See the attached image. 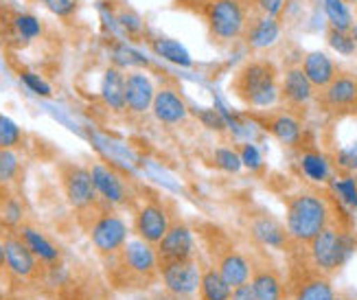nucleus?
Instances as JSON below:
<instances>
[{
    "label": "nucleus",
    "mask_w": 357,
    "mask_h": 300,
    "mask_svg": "<svg viewBox=\"0 0 357 300\" xmlns=\"http://www.w3.org/2000/svg\"><path fill=\"white\" fill-rule=\"evenodd\" d=\"M335 224V213L331 200L316 191V188H305V191L291 193L285 202V230L291 243L307 246L316 237Z\"/></svg>",
    "instance_id": "nucleus-1"
},
{
    "label": "nucleus",
    "mask_w": 357,
    "mask_h": 300,
    "mask_svg": "<svg viewBox=\"0 0 357 300\" xmlns=\"http://www.w3.org/2000/svg\"><path fill=\"white\" fill-rule=\"evenodd\" d=\"M232 94L252 110H266L281 101V82L278 70L268 59H250L245 61L230 82Z\"/></svg>",
    "instance_id": "nucleus-2"
},
{
    "label": "nucleus",
    "mask_w": 357,
    "mask_h": 300,
    "mask_svg": "<svg viewBox=\"0 0 357 300\" xmlns=\"http://www.w3.org/2000/svg\"><path fill=\"white\" fill-rule=\"evenodd\" d=\"M307 265L318 274L333 276L347 265L351 252L355 250V239L347 228L337 222L324 228L312 243H307Z\"/></svg>",
    "instance_id": "nucleus-3"
},
{
    "label": "nucleus",
    "mask_w": 357,
    "mask_h": 300,
    "mask_svg": "<svg viewBox=\"0 0 357 300\" xmlns=\"http://www.w3.org/2000/svg\"><path fill=\"white\" fill-rule=\"evenodd\" d=\"M208 36L217 44H230L243 38L248 9L241 0H199Z\"/></svg>",
    "instance_id": "nucleus-4"
},
{
    "label": "nucleus",
    "mask_w": 357,
    "mask_h": 300,
    "mask_svg": "<svg viewBox=\"0 0 357 300\" xmlns=\"http://www.w3.org/2000/svg\"><path fill=\"white\" fill-rule=\"evenodd\" d=\"M88 237L101 257H116L130 241V226L116 211H101L88 224Z\"/></svg>",
    "instance_id": "nucleus-5"
},
{
    "label": "nucleus",
    "mask_w": 357,
    "mask_h": 300,
    "mask_svg": "<svg viewBox=\"0 0 357 300\" xmlns=\"http://www.w3.org/2000/svg\"><path fill=\"white\" fill-rule=\"evenodd\" d=\"M316 101L327 114H353L357 110V77L349 70H337L331 84L316 92Z\"/></svg>",
    "instance_id": "nucleus-6"
},
{
    "label": "nucleus",
    "mask_w": 357,
    "mask_h": 300,
    "mask_svg": "<svg viewBox=\"0 0 357 300\" xmlns=\"http://www.w3.org/2000/svg\"><path fill=\"white\" fill-rule=\"evenodd\" d=\"M116 261L121 265V272L132 280L147 283L158 276V255L156 248L145 243L143 239H130L123 250L116 255Z\"/></svg>",
    "instance_id": "nucleus-7"
},
{
    "label": "nucleus",
    "mask_w": 357,
    "mask_h": 300,
    "mask_svg": "<svg viewBox=\"0 0 357 300\" xmlns=\"http://www.w3.org/2000/svg\"><path fill=\"white\" fill-rule=\"evenodd\" d=\"M199 276H202V267L197 265V259L165 263L158 267V278L162 283V287L167 290L169 296H174L178 300L197 298Z\"/></svg>",
    "instance_id": "nucleus-8"
},
{
    "label": "nucleus",
    "mask_w": 357,
    "mask_h": 300,
    "mask_svg": "<svg viewBox=\"0 0 357 300\" xmlns=\"http://www.w3.org/2000/svg\"><path fill=\"white\" fill-rule=\"evenodd\" d=\"M61 186H64V195L68 204L79 213H90L97 209L99 195L92 184L90 171L79 165H66L61 169Z\"/></svg>",
    "instance_id": "nucleus-9"
},
{
    "label": "nucleus",
    "mask_w": 357,
    "mask_h": 300,
    "mask_svg": "<svg viewBox=\"0 0 357 300\" xmlns=\"http://www.w3.org/2000/svg\"><path fill=\"white\" fill-rule=\"evenodd\" d=\"M88 171H90L92 184H95V191L99 195V202L107 204V207H112V209L128 207L132 200V191L126 178H123L116 169H112L105 163H92Z\"/></svg>",
    "instance_id": "nucleus-10"
},
{
    "label": "nucleus",
    "mask_w": 357,
    "mask_h": 300,
    "mask_svg": "<svg viewBox=\"0 0 357 300\" xmlns=\"http://www.w3.org/2000/svg\"><path fill=\"white\" fill-rule=\"evenodd\" d=\"M197 252V243H195V234L193 228L178 219V222H172L167 234L160 239V243L156 246V255H158V263H176V261H189L195 259Z\"/></svg>",
    "instance_id": "nucleus-11"
},
{
    "label": "nucleus",
    "mask_w": 357,
    "mask_h": 300,
    "mask_svg": "<svg viewBox=\"0 0 357 300\" xmlns=\"http://www.w3.org/2000/svg\"><path fill=\"white\" fill-rule=\"evenodd\" d=\"M172 226V217L160 202L147 200L134 213V234L145 243L156 248Z\"/></svg>",
    "instance_id": "nucleus-12"
},
{
    "label": "nucleus",
    "mask_w": 357,
    "mask_h": 300,
    "mask_svg": "<svg viewBox=\"0 0 357 300\" xmlns=\"http://www.w3.org/2000/svg\"><path fill=\"white\" fill-rule=\"evenodd\" d=\"M151 114L158 123L167 125V128L182 125L191 117L189 105H186L184 97L180 94V90L172 84L160 86L156 90V97H153V105H151Z\"/></svg>",
    "instance_id": "nucleus-13"
},
{
    "label": "nucleus",
    "mask_w": 357,
    "mask_h": 300,
    "mask_svg": "<svg viewBox=\"0 0 357 300\" xmlns=\"http://www.w3.org/2000/svg\"><path fill=\"white\" fill-rule=\"evenodd\" d=\"M5 270L15 276V278H22V280H31L36 278L40 272V261L33 257L24 241L18 237V232H9L5 234Z\"/></svg>",
    "instance_id": "nucleus-14"
},
{
    "label": "nucleus",
    "mask_w": 357,
    "mask_h": 300,
    "mask_svg": "<svg viewBox=\"0 0 357 300\" xmlns=\"http://www.w3.org/2000/svg\"><path fill=\"white\" fill-rule=\"evenodd\" d=\"M213 265L220 270V274L226 278L230 287H239L250 283L255 272V263L250 261V257H245L235 246H224L217 250Z\"/></svg>",
    "instance_id": "nucleus-15"
},
{
    "label": "nucleus",
    "mask_w": 357,
    "mask_h": 300,
    "mask_svg": "<svg viewBox=\"0 0 357 300\" xmlns=\"http://www.w3.org/2000/svg\"><path fill=\"white\" fill-rule=\"evenodd\" d=\"M156 84L151 82V77L132 70L126 75V112L132 117H143L151 112L153 97H156Z\"/></svg>",
    "instance_id": "nucleus-16"
},
{
    "label": "nucleus",
    "mask_w": 357,
    "mask_h": 300,
    "mask_svg": "<svg viewBox=\"0 0 357 300\" xmlns=\"http://www.w3.org/2000/svg\"><path fill=\"white\" fill-rule=\"evenodd\" d=\"M316 99V88L307 79L301 66H289L281 77V101L287 110H301Z\"/></svg>",
    "instance_id": "nucleus-17"
},
{
    "label": "nucleus",
    "mask_w": 357,
    "mask_h": 300,
    "mask_svg": "<svg viewBox=\"0 0 357 300\" xmlns=\"http://www.w3.org/2000/svg\"><path fill=\"white\" fill-rule=\"evenodd\" d=\"M252 239L266 248L272 250H289L291 239L285 230V224H281L278 219H274L268 213H257L250 217V224H248Z\"/></svg>",
    "instance_id": "nucleus-18"
},
{
    "label": "nucleus",
    "mask_w": 357,
    "mask_h": 300,
    "mask_svg": "<svg viewBox=\"0 0 357 300\" xmlns=\"http://www.w3.org/2000/svg\"><path fill=\"white\" fill-rule=\"evenodd\" d=\"M250 285L255 290L257 300H285L289 296L287 280L274 265L263 263L255 265V272L250 278Z\"/></svg>",
    "instance_id": "nucleus-19"
},
{
    "label": "nucleus",
    "mask_w": 357,
    "mask_h": 300,
    "mask_svg": "<svg viewBox=\"0 0 357 300\" xmlns=\"http://www.w3.org/2000/svg\"><path fill=\"white\" fill-rule=\"evenodd\" d=\"M335 290L331 276L318 274L316 270H305L291 285V300H333Z\"/></svg>",
    "instance_id": "nucleus-20"
},
{
    "label": "nucleus",
    "mask_w": 357,
    "mask_h": 300,
    "mask_svg": "<svg viewBox=\"0 0 357 300\" xmlns=\"http://www.w3.org/2000/svg\"><path fill=\"white\" fill-rule=\"evenodd\" d=\"M101 101L114 114L126 112V73L119 66H107L101 77Z\"/></svg>",
    "instance_id": "nucleus-21"
},
{
    "label": "nucleus",
    "mask_w": 357,
    "mask_h": 300,
    "mask_svg": "<svg viewBox=\"0 0 357 300\" xmlns=\"http://www.w3.org/2000/svg\"><path fill=\"white\" fill-rule=\"evenodd\" d=\"M278 38H281V22H278V18H272V15H261V18L248 20V27L243 31L245 44L255 51L270 49Z\"/></svg>",
    "instance_id": "nucleus-22"
},
{
    "label": "nucleus",
    "mask_w": 357,
    "mask_h": 300,
    "mask_svg": "<svg viewBox=\"0 0 357 300\" xmlns=\"http://www.w3.org/2000/svg\"><path fill=\"white\" fill-rule=\"evenodd\" d=\"M15 232H18V237L24 241V246H26L31 252H33V257H36L42 265L51 267V265L59 263V257H61L59 248H57L42 230H38L36 226L22 224Z\"/></svg>",
    "instance_id": "nucleus-23"
},
{
    "label": "nucleus",
    "mask_w": 357,
    "mask_h": 300,
    "mask_svg": "<svg viewBox=\"0 0 357 300\" xmlns=\"http://www.w3.org/2000/svg\"><path fill=\"white\" fill-rule=\"evenodd\" d=\"M268 132L285 147H296L303 140V121L294 112H276L266 121Z\"/></svg>",
    "instance_id": "nucleus-24"
},
{
    "label": "nucleus",
    "mask_w": 357,
    "mask_h": 300,
    "mask_svg": "<svg viewBox=\"0 0 357 300\" xmlns=\"http://www.w3.org/2000/svg\"><path fill=\"white\" fill-rule=\"evenodd\" d=\"M303 73L307 75V79L312 82V86L318 90L327 88L331 84V79L337 75V66L333 64V59L322 53V51H312L303 57V64H301Z\"/></svg>",
    "instance_id": "nucleus-25"
},
{
    "label": "nucleus",
    "mask_w": 357,
    "mask_h": 300,
    "mask_svg": "<svg viewBox=\"0 0 357 300\" xmlns=\"http://www.w3.org/2000/svg\"><path fill=\"white\" fill-rule=\"evenodd\" d=\"M230 298H232V287L220 274V270H217L213 263L202 267L197 300H230Z\"/></svg>",
    "instance_id": "nucleus-26"
},
{
    "label": "nucleus",
    "mask_w": 357,
    "mask_h": 300,
    "mask_svg": "<svg viewBox=\"0 0 357 300\" xmlns=\"http://www.w3.org/2000/svg\"><path fill=\"white\" fill-rule=\"evenodd\" d=\"M149 49L153 51V55H158L160 59L169 61V64L180 66V68H193V57H191L189 49L182 46L178 40L165 38V36L151 38Z\"/></svg>",
    "instance_id": "nucleus-27"
},
{
    "label": "nucleus",
    "mask_w": 357,
    "mask_h": 300,
    "mask_svg": "<svg viewBox=\"0 0 357 300\" xmlns=\"http://www.w3.org/2000/svg\"><path fill=\"white\" fill-rule=\"evenodd\" d=\"M301 173L314 184H324L331 180V160L318 149H305L298 158Z\"/></svg>",
    "instance_id": "nucleus-28"
},
{
    "label": "nucleus",
    "mask_w": 357,
    "mask_h": 300,
    "mask_svg": "<svg viewBox=\"0 0 357 300\" xmlns=\"http://www.w3.org/2000/svg\"><path fill=\"white\" fill-rule=\"evenodd\" d=\"M331 193L344 209L357 211V178H353L351 173L331 180Z\"/></svg>",
    "instance_id": "nucleus-29"
},
{
    "label": "nucleus",
    "mask_w": 357,
    "mask_h": 300,
    "mask_svg": "<svg viewBox=\"0 0 357 300\" xmlns=\"http://www.w3.org/2000/svg\"><path fill=\"white\" fill-rule=\"evenodd\" d=\"M324 13H327V20L329 27L337 29V31H351L353 22V15L347 7L344 0H324Z\"/></svg>",
    "instance_id": "nucleus-30"
},
{
    "label": "nucleus",
    "mask_w": 357,
    "mask_h": 300,
    "mask_svg": "<svg viewBox=\"0 0 357 300\" xmlns=\"http://www.w3.org/2000/svg\"><path fill=\"white\" fill-rule=\"evenodd\" d=\"M13 27H15V36H18V44H26L31 40L40 38L42 33V24L36 15L31 13H20L15 11V18H13Z\"/></svg>",
    "instance_id": "nucleus-31"
},
{
    "label": "nucleus",
    "mask_w": 357,
    "mask_h": 300,
    "mask_svg": "<svg viewBox=\"0 0 357 300\" xmlns=\"http://www.w3.org/2000/svg\"><path fill=\"white\" fill-rule=\"evenodd\" d=\"M20 176V158L15 149H0V186H11Z\"/></svg>",
    "instance_id": "nucleus-32"
},
{
    "label": "nucleus",
    "mask_w": 357,
    "mask_h": 300,
    "mask_svg": "<svg viewBox=\"0 0 357 300\" xmlns=\"http://www.w3.org/2000/svg\"><path fill=\"white\" fill-rule=\"evenodd\" d=\"M22 145V130L11 117L0 112V149H18Z\"/></svg>",
    "instance_id": "nucleus-33"
},
{
    "label": "nucleus",
    "mask_w": 357,
    "mask_h": 300,
    "mask_svg": "<svg viewBox=\"0 0 357 300\" xmlns=\"http://www.w3.org/2000/svg\"><path fill=\"white\" fill-rule=\"evenodd\" d=\"M213 163H215L217 169L224 171V173H239L243 169L239 151L228 147V145H222V147H217L213 151Z\"/></svg>",
    "instance_id": "nucleus-34"
},
{
    "label": "nucleus",
    "mask_w": 357,
    "mask_h": 300,
    "mask_svg": "<svg viewBox=\"0 0 357 300\" xmlns=\"http://www.w3.org/2000/svg\"><path fill=\"white\" fill-rule=\"evenodd\" d=\"M327 42H329V46H331L335 53L344 55V57H351L357 51V44L351 38L349 31H337V29L329 27L327 29Z\"/></svg>",
    "instance_id": "nucleus-35"
},
{
    "label": "nucleus",
    "mask_w": 357,
    "mask_h": 300,
    "mask_svg": "<svg viewBox=\"0 0 357 300\" xmlns=\"http://www.w3.org/2000/svg\"><path fill=\"white\" fill-rule=\"evenodd\" d=\"M114 66H119V68L134 66V70H136V68L149 66V61H147V57H143L138 51H134L132 46L119 44L116 49H114Z\"/></svg>",
    "instance_id": "nucleus-36"
},
{
    "label": "nucleus",
    "mask_w": 357,
    "mask_h": 300,
    "mask_svg": "<svg viewBox=\"0 0 357 300\" xmlns=\"http://www.w3.org/2000/svg\"><path fill=\"white\" fill-rule=\"evenodd\" d=\"M20 82L24 84V88H26L29 92H33L36 97H42V99L53 97V88H51V84L46 82L44 77H40L38 73L22 70V73H20Z\"/></svg>",
    "instance_id": "nucleus-37"
},
{
    "label": "nucleus",
    "mask_w": 357,
    "mask_h": 300,
    "mask_svg": "<svg viewBox=\"0 0 357 300\" xmlns=\"http://www.w3.org/2000/svg\"><path fill=\"white\" fill-rule=\"evenodd\" d=\"M114 18H116V24H121L130 36H141L143 33V20H141V15H138L134 9L119 7L114 11Z\"/></svg>",
    "instance_id": "nucleus-38"
},
{
    "label": "nucleus",
    "mask_w": 357,
    "mask_h": 300,
    "mask_svg": "<svg viewBox=\"0 0 357 300\" xmlns=\"http://www.w3.org/2000/svg\"><path fill=\"white\" fill-rule=\"evenodd\" d=\"M0 217L5 219V224L11 228H20L22 226V219H24V209L22 204L15 200V197H7L0 207Z\"/></svg>",
    "instance_id": "nucleus-39"
},
{
    "label": "nucleus",
    "mask_w": 357,
    "mask_h": 300,
    "mask_svg": "<svg viewBox=\"0 0 357 300\" xmlns=\"http://www.w3.org/2000/svg\"><path fill=\"white\" fill-rule=\"evenodd\" d=\"M333 165L344 171V173H355L357 171V140L349 147H342L337 149L335 156H333Z\"/></svg>",
    "instance_id": "nucleus-40"
},
{
    "label": "nucleus",
    "mask_w": 357,
    "mask_h": 300,
    "mask_svg": "<svg viewBox=\"0 0 357 300\" xmlns=\"http://www.w3.org/2000/svg\"><path fill=\"white\" fill-rule=\"evenodd\" d=\"M239 156H241V165L250 171H261L263 169V156L255 143H241L239 145Z\"/></svg>",
    "instance_id": "nucleus-41"
},
{
    "label": "nucleus",
    "mask_w": 357,
    "mask_h": 300,
    "mask_svg": "<svg viewBox=\"0 0 357 300\" xmlns=\"http://www.w3.org/2000/svg\"><path fill=\"white\" fill-rule=\"evenodd\" d=\"M199 119L208 130H215V132L226 130V121L220 112H217V110H204V112H199Z\"/></svg>",
    "instance_id": "nucleus-42"
},
{
    "label": "nucleus",
    "mask_w": 357,
    "mask_h": 300,
    "mask_svg": "<svg viewBox=\"0 0 357 300\" xmlns=\"http://www.w3.org/2000/svg\"><path fill=\"white\" fill-rule=\"evenodd\" d=\"M49 7L55 15H59V18H70V15L77 11V0H51Z\"/></svg>",
    "instance_id": "nucleus-43"
},
{
    "label": "nucleus",
    "mask_w": 357,
    "mask_h": 300,
    "mask_svg": "<svg viewBox=\"0 0 357 300\" xmlns=\"http://www.w3.org/2000/svg\"><path fill=\"white\" fill-rule=\"evenodd\" d=\"M255 5H257V9L263 15H272V18H278V13L283 11L285 0H255Z\"/></svg>",
    "instance_id": "nucleus-44"
},
{
    "label": "nucleus",
    "mask_w": 357,
    "mask_h": 300,
    "mask_svg": "<svg viewBox=\"0 0 357 300\" xmlns=\"http://www.w3.org/2000/svg\"><path fill=\"white\" fill-rule=\"evenodd\" d=\"M230 300H257V296H255V290H252L250 283H245V285L232 287V298Z\"/></svg>",
    "instance_id": "nucleus-45"
},
{
    "label": "nucleus",
    "mask_w": 357,
    "mask_h": 300,
    "mask_svg": "<svg viewBox=\"0 0 357 300\" xmlns=\"http://www.w3.org/2000/svg\"><path fill=\"white\" fill-rule=\"evenodd\" d=\"M0 265L5 267V243H3V239H0Z\"/></svg>",
    "instance_id": "nucleus-46"
},
{
    "label": "nucleus",
    "mask_w": 357,
    "mask_h": 300,
    "mask_svg": "<svg viewBox=\"0 0 357 300\" xmlns=\"http://www.w3.org/2000/svg\"><path fill=\"white\" fill-rule=\"evenodd\" d=\"M349 33H351V38H353V40H355V44H357V24H353V27H351Z\"/></svg>",
    "instance_id": "nucleus-47"
},
{
    "label": "nucleus",
    "mask_w": 357,
    "mask_h": 300,
    "mask_svg": "<svg viewBox=\"0 0 357 300\" xmlns=\"http://www.w3.org/2000/svg\"><path fill=\"white\" fill-rule=\"evenodd\" d=\"M333 300H353V298H351L349 294H335V298H333Z\"/></svg>",
    "instance_id": "nucleus-48"
},
{
    "label": "nucleus",
    "mask_w": 357,
    "mask_h": 300,
    "mask_svg": "<svg viewBox=\"0 0 357 300\" xmlns=\"http://www.w3.org/2000/svg\"><path fill=\"white\" fill-rule=\"evenodd\" d=\"M40 3H44V5H49V3H51V0H40Z\"/></svg>",
    "instance_id": "nucleus-49"
},
{
    "label": "nucleus",
    "mask_w": 357,
    "mask_h": 300,
    "mask_svg": "<svg viewBox=\"0 0 357 300\" xmlns=\"http://www.w3.org/2000/svg\"><path fill=\"white\" fill-rule=\"evenodd\" d=\"M11 300H24V298H11Z\"/></svg>",
    "instance_id": "nucleus-50"
},
{
    "label": "nucleus",
    "mask_w": 357,
    "mask_h": 300,
    "mask_svg": "<svg viewBox=\"0 0 357 300\" xmlns=\"http://www.w3.org/2000/svg\"><path fill=\"white\" fill-rule=\"evenodd\" d=\"M0 272H3V265H0Z\"/></svg>",
    "instance_id": "nucleus-51"
},
{
    "label": "nucleus",
    "mask_w": 357,
    "mask_h": 300,
    "mask_svg": "<svg viewBox=\"0 0 357 300\" xmlns=\"http://www.w3.org/2000/svg\"><path fill=\"white\" fill-rule=\"evenodd\" d=\"M355 248H357V239H355Z\"/></svg>",
    "instance_id": "nucleus-52"
},
{
    "label": "nucleus",
    "mask_w": 357,
    "mask_h": 300,
    "mask_svg": "<svg viewBox=\"0 0 357 300\" xmlns=\"http://www.w3.org/2000/svg\"><path fill=\"white\" fill-rule=\"evenodd\" d=\"M355 114H357V110H355Z\"/></svg>",
    "instance_id": "nucleus-53"
}]
</instances>
